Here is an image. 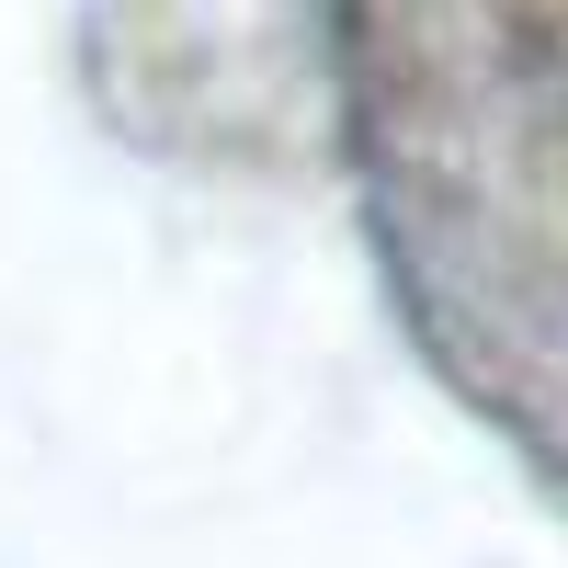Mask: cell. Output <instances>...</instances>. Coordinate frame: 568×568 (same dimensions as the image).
I'll use <instances>...</instances> for the list:
<instances>
[{"label":"cell","mask_w":568,"mask_h":568,"mask_svg":"<svg viewBox=\"0 0 568 568\" xmlns=\"http://www.w3.org/2000/svg\"><path fill=\"white\" fill-rule=\"evenodd\" d=\"M329 80L398 329L568 511V0H329Z\"/></svg>","instance_id":"obj_1"}]
</instances>
